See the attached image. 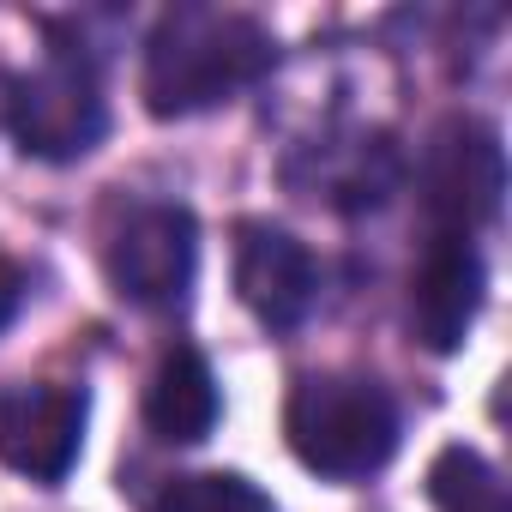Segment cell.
Returning <instances> with one entry per match:
<instances>
[{"label":"cell","instance_id":"cell-1","mask_svg":"<svg viewBox=\"0 0 512 512\" xmlns=\"http://www.w3.org/2000/svg\"><path fill=\"white\" fill-rule=\"evenodd\" d=\"M272 31L229 7H175L145 37L139 97L157 121H187L235 103L247 85L272 73Z\"/></svg>","mask_w":512,"mask_h":512},{"label":"cell","instance_id":"cell-5","mask_svg":"<svg viewBox=\"0 0 512 512\" xmlns=\"http://www.w3.org/2000/svg\"><path fill=\"white\" fill-rule=\"evenodd\" d=\"M85 392L61 380H13L0 386V464L55 488L79 464L85 446Z\"/></svg>","mask_w":512,"mask_h":512},{"label":"cell","instance_id":"cell-12","mask_svg":"<svg viewBox=\"0 0 512 512\" xmlns=\"http://www.w3.org/2000/svg\"><path fill=\"white\" fill-rule=\"evenodd\" d=\"M157 512H278V506L260 482H247L235 470H199V476H175Z\"/></svg>","mask_w":512,"mask_h":512},{"label":"cell","instance_id":"cell-9","mask_svg":"<svg viewBox=\"0 0 512 512\" xmlns=\"http://www.w3.org/2000/svg\"><path fill=\"white\" fill-rule=\"evenodd\" d=\"M217 410H223V398H217L211 362H205L199 350L175 344V350L157 362L151 386H145V428H151L157 440H169V446H199V440L217 428Z\"/></svg>","mask_w":512,"mask_h":512},{"label":"cell","instance_id":"cell-10","mask_svg":"<svg viewBox=\"0 0 512 512\" xmlns=\"http://www.w3.org/2000/svg\"><path fill=\"white\" fill-rule=\"evenodd\" d=\"M308 199H326L338 211H374L398 187V151L386 139H350V145H320L314 175H296Z\"/></svg>","mask_w":512,"mask_h":512},{"label":"cell","instance_id":"cell-8","mask_svg":"<svg viewBox=\"0 0 512 512\" xmlns=\"http://www.w3.org/2000/svg\"><path fill=\"white\" fill-rule=\"evenodd\" d=\"M482 253L464 235H428L410 278V326L434 356H452L482 314Z\"/></svg>","mask_w":512,"mask_h":512},{"label":"cell","instance_id":"cell-4","mask_svg":"<svg viewBox=\"0 0 512 512\" xmlns=\"http://www.w3.org/2000/svg\"><path fill=\"white\" fill-rule=\"evenodd\" d=\"M109 284L133 308H181L199 272V223L187 205H139L109 241Z\"/></svg>","mask_w":512,"mask_h":512},{"label":"cell","instance_id":"cell-2","mask_svg":"<svg viewBox=\"0 0 512 512\" xmlns=\"http://www.w3.org/2000/svg\"><path fill=\"white\" fill-rule=\"evenodd\" d=\"M290 452L332 482H368L398 452V404L368 374H308L284 404Z\"/></svg>","mask_w":512,"mask_h":512},{"label":"cell","instance_id":"cell-13","mask_svg":"<svg viewBox=\"0 0 512 512\" xmlns=\"http://www.w3.org/2000/svg\"><path fill=\"white\" fill-rule=\"evenodd\" d=\"M19 302H25V266L13 260L7 247H0V332L13 326V314H19Z\"/></svg>","mask_w":512,"mask_h":512},{"label":"cell","instance_id":"cell-6","mask_svg":"<svg viewBox=\"0 0 512 512\" xmlns=\"http://www.w3.org/2000/svg\"><path fill=\"white\" fill-rule=\"evenodd\" d=\"M422 187H428V223H434V235H464L470 241L500 211V193H506L500 133L482 127V121H446L434 133V145H428Z\"/></svg>","mask_w":512,"mask_h":512},{"label":"cell","instance_id":"cell-11","mask_svg":"<svg viewBox=\"0 0 512 512\" xmlns=\"http://www.w3.org/2000/svg\"><path fill=\"white\" fill-rule=\"evenodd\" d=\"M428 500L434 512H512L500 470L476 446H446L428 464Z\"/></svg>","mask_w":512,"mask_h":512},{"label":"cell","instance_id":"cell-7","mask_svg":"<svg viewBox=\"0 0 512 512\" xmlns=\"http://www.w3.org/2000/svg\"><path fill=\"white\" fill-rule=\"evenodd\" d=\"M235 296L272 332H296L320 302V266L290 229L247 223L235 241Z\"/></svg>","mask_w":512,"mask_h":512},{"label":"cell","instance_id":"cell-3","mask_svg":"<svg viewBox=\"0 0 512 512\" xmlns=\"http://www.w3.org/2000/svg\"><path fill=\"white\" fill-rule=\"evenodd\" d=\"M7 127L25 157L37 163H79L109 133V103L97 85V67L79 49H55L43 67L19 73L7 85Z\"/></svg>","mask_w":512,"mask_h":512}]
</instances>
